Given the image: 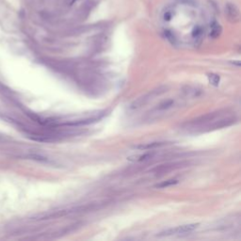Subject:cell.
I'll return each instance as SVG.
<instances>
[{
    "label": "cell",
    "instance_id": "1",
    "mask_svg": "<svg viewBox=\"0 0 241 241\" xmlns=\"http://www.w3.org/2000/svg\"><path fill=\"white\" fill-rule=\"evenodd\" d=\"M180 106V104H178L176 100L174 99H169L162 103H160L157 107L153 108L150 112V116H153L154 118H158L159 115H164L166 112H169L174 108Z\"/></svg>",
    "mask_w": 241,
    "mask_h": 241
},
{
    "label": "cell",
    "instance_id": "6",
    "mask_svg": "<svg viewBox=\"0 0 241 241\" xmlns=\"http://www.w3.org/2000/svg\"><path fill=\"white\" fill-rule=\"evenodd\" d=\"M153 153H145L143 154H138V156H130L127 159L130 160V161H136V162H140V161H145V160L150 159L153 156Z\"/></svg>",
    "mask_w": 241,
    "mask_h": 241
},
{
    "label": "cell",
    "instance_id": "9",
    "mask_svg": "<svg viewBox=\"0 0 241 241\" xmlns=\"http://www.w3.org/2000/svg\"><path fill=\"white\" fill-rule=\"evenodd\" d=\"M209 81L211 84L217 86L219 83V76H217V75H214V73H211V75H209Z\"/></svg>",
    "mask_w": 241,
    "mask_h": 241
},
{
    "label": "cell",
    "instance_id": "7",
    "mask_svg": "<svg viewBox=\"0 0 241 241\" xmlns=\"http://www.w3.org/2000/svg\"><path fill=\"white\" fill-rule=\"evenodd\" d=\"M202 35H203V28L201 26H196L193 28L192 32H191V36H192V38L195 41H201L202 38Z\"/></svg>",
    "mask_w": 241,
    "mask_h": 241
},
{
    "label": "cell",
    "instance_id": "10",
    "mask_svg": "<svg viewBox=\"0 0 241 241\" xmlns=\"http://www.w3.org/2000/svg\"><path fill=\"white\" fill-rule=\"evenodd\" d=\"M172 16H174V12H172V10H167L164 13V20L165 21H171Z\"/></svg>",
    "mask_w": 241,
    "mask_h": 241
},
{
    "label": "cell",
    "instance_id": "3",
    "mask_svg": "<svg viewBox=\"0 0 241 241\" xmlns=\"http://www.w3.org/2000/svg\"><path fill=\"white\" fill-rule=\"evenodd\" d=\"M225 14L230 22H237L239 19V10L233 3H227L225 6Z\"/></svg>",
    "mask_w": 241,
    "mask_h": 241
},
{
    "label": "cell",
    "instance_id": "5",
    "mask_svg": "<svg viewBox=\"0 0 241 241\" xmlns=\"http://www.w3.org/2000/svg\"><path fill=\"white\" fill-rule=\"evenodd\" d=\"M221 33V27L217 23V22H213L210 26V37L212 38H218Z\"/></svg>",
    "mask_w": 241,
    "mask_h": 241
},
{
    "label": "cell",
    "instance_id": "4",
    "mask_svg": "<svg viewBox=\"0 0 241 241\" xmlns=\"http://www.w3.org/2000/svg\"><path fill=\"white\" fill-rule=\"evenodd\" d=\"M166 142H152V143H148V144H142V145H139L136 146L135 148H137L139 150H154L156 148L161 147L166 145Z\"/></svg>",
    "mask_w": 241,
    "mask_h": 241
},
{
    "label": "cell",
    "instance_id": "8",
    "mask_svg": "<svg viewBox=\"0 0 241 241\" xmlns=\"http://www.w3.org/2000/svg\"><path fill=\"white\" fill-rule=\"evenodd\" d=\"M178 181L177 180H168L166 182H163L161 184H158L157 185V188H168V187H171V186H174V185L177 184Z\"/></svg>",
    "mask_w": 241,
    "mask_h": 241
},
{
    "label": "cell",
    "instance_id": "2",
    "mask_svg": "<svg viewBox=\"0 0 241 241\" xmlns=\"http://www.w3.org/2000/svg\"><path fill=\"white\" fill-rule=\"evenodd\" d=\"M199 224L194 223V224H187V225H182L178 226L175 228H171V229L165 230L164 232H161L158 236L159 237H171V236H177V234H183L194 231L197 229Z\"/></svg>",
    "mask_w": 241,
    "mask_h": 241
}]
</instances>
